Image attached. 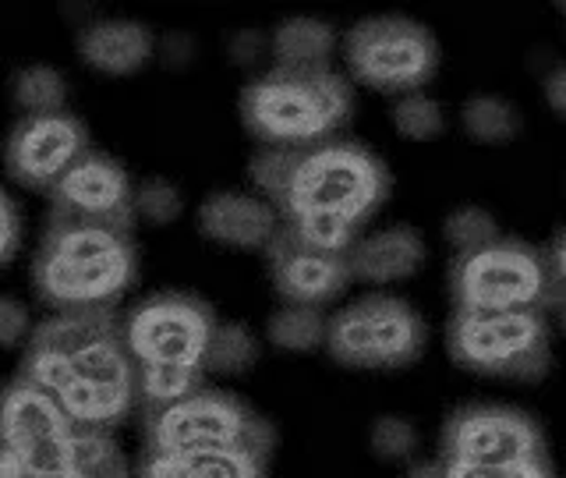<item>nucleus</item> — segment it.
Returning a JSON list of instances; mask_svg holds the SVG:
<instances>
[{
	"mask_svg": "<svg viewBox=\"0 0 566 478\" xmlns=\"http://www.w3.org/2000/svg\"><path fill=\"white\" fill-rule=\"evenodd\" d=\"M248 177L291 235L336 256H347L394 188L386 159L340 135L301 149H259Z\"/></svg>",
	"mask_w": 566,
	"mask_h": 478,
	"instance_id": "1",
	"label": "nucleus"
},
{
	"mask_svg": "<svg viewBox=\"0 0 566 478\" xmlns=\"http://www.w3.org/2000/svg\"><path fill=\"white\" fill-rule=\"evenodd\" d=\"M29 341L67 358V383L57 404L78 429L114 433L138 412V368L124 344L117 309L50 312L35 323Z\"/></svg>",
	"mask_w": 566,
	"mask_h": 478,
	"instance_id": "2",
	"label": "nucleus"
},
{
	"mask_svg": "<svg viewBox=\"0 0 566 478\" xmlns=\"http://www.w3.org/2000/svg\"><path fill=\"white\" fill-rule=\"evenodd\" d=\"M138 277L135 230L50 217L32 256V288L50 312L117 309Z\"/></svg>",
	"mask_w": 566,
	"mask_h": 478,
	"instance_id": "3",
	"label": "nucleus"
},
{
	"mask_svg": "<svg viewBox=\"0 0 566 478\" xmlns=\"http://www.w3.org/2000/svg\"><path fill=\"white\" fill-rule=\"evenodd\" d=\"M238 114L259 149H301L336 138L354 114V85L336 67L270 64L241 85Z\"/></svg>",
	"mask_w": 566,
	"mask_h": 478,
	"instance_id": "4",
	"label": "nucleus"
},
{
	"mask_svg": "<svg viewBox=\"0 0 566 478\" xmlns=\"http://www.w3.org/2000/svg\"><path fill=\"white\" fill-rule=\"evenodd\" d=\"M276 447L273 422L227 389H206L156 412H142V454L188 450H255L270 457Z\"/></svg>",
	"mask_w": 566,
	"mask_h": 478,
	"instance_id": "5",
	"label": "nucleus"
},
{
	"mask_svg": "<svg viewBox=\"0 0 566 478\" xmlns=\"http://www.w3.org/2000/svg\"><path fill=\"white\" fill-rule=\"evenodd\" d=\"M340 61L350 85L394 100L429 89L442 50L436 32L411 14H368L340 35Z\"/></svg>",
	"mask_w": 566,
	"mask_h": 478,
	"instance_id": "6",
	"label": "nucleus"
},
{
	"mask_svg": "<svg viewBox=\"0 0 566 478\" xmlns=\"http://www.w3.org/2000/svg\"><path fill=\"white\" fill-rule=\"evenodd\" d=\"M429 347V323L407 298L368 291L344 301L329 315L326 351L336 365L354 372L411 368Z\"/></svg>",
	"mask_w": 566,
	"mask_h": 478,
	"instance_id": "7",
	"label": "nucleus"
},
{
	"mask_svg": "<svg viewBox=\"0 0 566 478\" xmlns=\"http://www.w3.org/2000/svg\"><path fill=\"white\" fill-rule=\"evenodd\" d=\"M447 351L453 365L489 380L535 383L553 368V336L538 309L453 312Z\"/></svg>",
	"mask_w": 566,
	"mask_h": 478,
	"instance_id": "8",
	"label": "nucleus"
},
{
	"mask_svg": "<svg viewBox=\"0 0 566 478\" xmlns=\"http://www.w3.org/2000/svg\"><path fill=\"white\" fill-rule=\"evenodd\" d=\"M453 312H503L556 305V280L548 256L521 238H500L474 256L450 262Z\"/></svg>",
	"mask_w": 566,
	"mask_h": 478,
	"instance_id": "9",
	"label": "nucleus"
},
{
	"mask_svg": "<svg viewBox=\"0 0 566 478\" xmlns=\"http://www.w3.org/2000/svg\"><path fill=\"white\" fill-rule=\"evenodd\" d=\"M217 312L188 291H153L120 315V333L135 368H185L206 376V347Z\"/></svg>",
	"mask_w": 566,
	"mask_h": 478,
	"instance_id": "10",
	"label": "nucleus"
},
{
	"mask_svg": "<svg viewBox=\"0 0 566 478\" xmlns=\"http://www.w3.org/2000/svg\"><path fill=\"white\" fill-rule=\"evenodd\" d=\"M78 425L67 418L57 397L25 376L0 386V450L43 468H75Z\"/></svg>",
	"mask_w": 566,
	"mask_h": 478,
	"instance_id": "11",
	"label": "nucleus"
},
{
	"mask_svg": "<svg viewBox=\"0 0 566 478\" xmlns=\"http://www.w3.org/2000/svg\"><path fill=\"white\" fill-rule=\"evenodd\" d=\"M442 460L460 465H503V460L545 457L538 422L510 404H468L442 425Z\"/></svg>",
	"mask_w": 566,
	"mask_h": 478,
	"instance_id": "12",
	"label": "nucleus"
},
{
	"mask_svg": "<svg viewBox=\"0 0 566 478\" xmlns=\"http://www.w3.org/2000/svg\"><path fill=\"white\" fill-rule=\"evenodd\" d=\"M88 153V128L71 111L18 117L4 142V167L18 185L50 195Z\"/></svg>",
	"mask_w": 566,
	"mask_h": 478,
	"instance_id": "13",
	"label": "nucleus"
},
{
	"mask_svg": "<svg viewBox=\"0 0 566 478\" xmlns=\"http://www.w3.org/2000/svg\"><path fill=\"white\" fill-rule=\"evenodd\" d=\"M50 217L135 230V181L114 156L88 149L50 191Z\"/></svg>",
	"mask_w": 566,
	"mask_h": 478,
	"instance_id": "14",
	"label": "nucleus"
},
{
	"mask_svg": "<svg viewBox=\"0 0 566 478\" xmlns=\"http://www.w3.org/2000/svg\"><path fill=\"white\" fill-rule=\"evenodd\" d=\"M265 266H270V283L283 305L329 309L350 288L347 256L323 252V248L291 235L287 227H283L276 241L270 245Z\"/></svg>",
	"mask_w": 566,
	"mask_h": 478,
	"instance_id": "15",
	"label": "nucleus"
},
{
	"mask_svg": "<svg viewBox=\"0 0 566 478\" xmlns=\"http://www.w3.org/2000/svg\"><path fill=\"white\" fill-rule=\"evenodd\" d=\"M195 227L230 252H270L283 230L280 212L255 188H217L195 209Z\"/></svg>",
	"mask_w": 566,
	"mask_h": 478,
	"instance_id": "16",
	"label": "nucleus"
},
{
	"mask_svg": "<svg viewBox=\"0 0 566 478\" xmlns=\"http://www.w3.org/2000/svg\"><path fill=\"white\" fill-rule=\"evenodd\" d=\"M429 262V241L415 224H382L361 230L347 248L350 283H365L368 291H386L415 280Z\"/></svg>",
	"mask_w": 566,
	"mask_h": 478,
	"instance_id": "17",
	"label": "nucleus"
},
{
	"mask_svg": "<svg viewBox=\"0 0 566 478\" xmlns=\"http://www.w3.org/2000/svg\"><path fill=\"white\" fill-rule=\"evenodd\" d=\"M156 35L138 18H93L78 29V61L103 79H132L156 61Z\"/></svg>",
	"mask_w": 566,
	"mask_h": 478,
	"instance_id": "18",
	"label": "nucleus"
},
{
	"mask_svg": "<svg viewBox=\"0 0 566 478\" xmlns=\"http://www.w3.org/2000/svg\"><path fill=\"white\" fill-rule=\"evenodd\" d=\"M135 478H270V457L255 450L138 454Z\"/></svg>",
	"mask_w": 566,
	"mask_h": 478,
	"instance_id": "19",
	"label": "nucleus"
},
{
	"mask_svg": "<svg viewBox=\"0 0 566 478\" xmlns=\"http://www.w3.org/2000/svg\"><path fill=\"white\" fill-rule=\"evenodd\" d=\"M340 53V29L318 14H291L270 29V58L276 67H333Z\"/></svg>",
	"mask_w": 566,
	"mask_h": 478,
	"instance_id": "20",
	"label": "nucleus"
},
{
	"mask_svg": "<svg viewBox=\"0 0 566 478\" xmlns=\"http://www.w3.org/2000/svg\"><path fill=\"white\" fill-rule=\"evenodd\" d=\"M460 132L485 149L510 146L524 132L521 106L500 93H474L460 103Z\"/></svg>",
	"mask_w": 566,
	"mask_h": 478,
	"instance_id": "21",
	"label": "nucleus"
},
{
	"mask_svg": "<svg viewBox=\"0 0 566 478\" xmlns=\"http://www.w3.org/2000/svg\"><path fill=\"white\" fill-rule=\"evenodd\" d=\"M326 326L329 315L323 309L308 305H280L265 319L262 341L283 351V354H312L318 347H326Z\"/></svg>",
	"mask_w": 566,
	"mask_h": 478,
	"instance_id": "22",
	"label": "nucleus"
},
{
	"mask_svg": "<svg viewBox=\"0 0 566 478\" xmlns=\"http://www.w3.org/2000/svg\"><path fill=\"white\" fill-rule=\"evenodd\" d=\"M71 85L67 75L53 64H25L11 75V103L22 117H43L67 111Z\"/></svg>",
	"mask_w": 566,
	"mask_h": 478,
	"instance_id": "23",
	"label": "nucleus"
},
{
	"mask_svg": "<svg viewBox=\"0 0 566 478\" xmlns=\"http://www.w3.org/2000/svg\"><path fill=\"white\" fill-rule=\"evenodd\" d=\"M262 358V336L238 319H220L217 330L209 336L206 347V372H217V376H244L252 372Z\"/></svg>",
	"mask_w": 566,
	"mask_h": 478,
	"instance_id": "24",
	"label": "nucleus"
},
{
	"mask_svg": "<svg viewBox=\"0 0 566 478\" xmlns=\"http://www.w3.org/2000/svg\"><path fill=\"white\" fill-rule=\"evenodd\" d=\"M389 128H394L403 142H418V146H429L447 135V106H442L429 89H418V93H403L389 100Z\"/></svg>",
	"mask_w": 566,
	"mask_h": 478,
	"instance_id": "25",
	"label": "nucleus"
},
{
	"mask_svg": "<svg viewBox=\"0 0 566 478\" xmlns=\"http://www.w3.org/2000/svg\"><path fill=\"white\" fill-rule=\"evenodd\" d=\"M75 471L78 478H135L132 457L124 454L111 429H78Z\"/></svg>",
	"mask_w": 566,
	"mask_h": 478,
	"instance_id": "26",
	"label": "nucleus"
},
{
	"mask_svg": "<svg viewBox=\"0 0 566 478\" xmlns=\"http://www.w3.org/2000/svg\"><path fill=\"white\" fill-rule=\"evenodd\" d=\"M500 238H503V227L485 206H474V202L457 206L447 212V220H442V241H447L453 259L482 252V248L495 245Z\"/></svg>",
	"mask_w": 566,
	"mask_h": 478,
	"instance_id": "27",
	"label": "nucleus"
},
{
	"mask_svg": "<svg viewBox=\"0 0 566 478\" xmlns=\"http://www.w3.org/2000/svg\"><path fill=\"white\" fill-rule=\"evenodd\" d=\"M368 450L386 465H407V460H418L421 433L407 415H379L368 429Z\"/></svg>",
	"mask_w": 566,
	"mask_h": 478,
	"instance_id": "28",
	"label": "nucleus"
},
{
	"mask_svg": "<svg viewBox=\"0 0 566 478\" xmlns=\"http://www.w3.org/2000/svg\"><path fill=\"white\" fill-rule=\"evenodd\" d=\"M185 212V191L177 188L170 177L149 174L135 181V224H149V227H170L181 220Z\"/></svg>",
	"mask_w": 566,
	"mask_h": 478,
	"instance_id": "29",
	"label": "nucleus"
},
{
	"mask_svg": "<svg viewBox=\"0 0 566 478\" xmlns=\"http://www.w3.org/2000/svg\"><path fill=\"white\" fill-rule=\"evenodd\" d=\"M442 478H556V475L548 468L545 457H527V460H503V465H460V460H442Z\"/></svg>",
	"mask_w": 566,
	"mask_h": 478,
	"instance_id": "30",
	"label": "nucleus"
},
{
	"mask_svg": "<svg viewBox=\"0 0 566 478\" xmlns=\"http://www.w3.org/2000/svg\"><path fill=\"white\" fill-rule=\"evenodd\" d=\"M32 330H35L32 309L25 305V301L14 298V294H0V351L25 347Z\"/></svg>",
	"mask_w": 566,
	"mask_h": 478,
	"instance_id": "31",
	"label": "nucleus"
},
{
	"mask_svg": "<svg viewBox=\"0 0 566 478\" xmlns=\"http://www.w3.org/2000/svg\"><path fill=\"white\" fill-rule=\"evenodd\" d=\"M227 61L238 67H259L265 58H270V32H259L252 25H244L238 32L227 35Z\"/></svg>",
	"mask_w": 566,
	"mask_h": 478,
	"instance_id": "32",
	"label": "nucleus"
},
{
	"mask_svg": "<svg viewBox=\"0 0 566 478\" xmlns=\"http://www.w3.org/2000/svg\"><path fill=\"white\" fill-rule=\"evenodd\" d=\"M22 245V212H18V202L0 188V266H8Z\"/></svg>",
	"mask_w": 566,
	"mask_h": 478,
	"instance_id": "33",
	"label": "nucleus"
},
{
	"mask_svg": "<svg viewBox=\"0 0 566 478\" xmlns=\"http://www.w3.org/2000/svg\"><path fill=\"white\" fill-rule=\"evenodd\" d=\"M0 478H78L75 468H43L0 450Z\"/></svg>",
	"mask_w": 566,
	"mask_h": 478,
	"instance_id": "34",
	"label": "nucleus"
},
{
	"mask_svg": "<svg viewBox=\"0 0 566 478\" xmlns=\"http://www.w3.org/2000/svg\"><path fill=\"white\" fill-rule=\"evenodd\" d=\"M156 61H164L167 67H185L195 61V43L185 32H170L156 43Z\"/></svg>",
	"mask_w": 566,
	"mask_h": 478,
	"instance_id": "35",
	"label": "nucleus"
},
{
	"mask_svg": "<svg viewBox=\"0 0 566 478\" xmlns=\"http://www.w3.org/2000/svg\"><path fill=\"white\" fill-rule=\"evenodd\" d=\"M542 89H545L548 111H553L559 121H566V64H559V67L548 71L545 82H542Z\"/></svg>",
	"mask_w": 566,
	"mask_h": 478,
	"instance_id": "36",
	"label": "nucleus"
},
{
	"mask_svg": "<svg viewBox=\"0 0 566 478\" xmlns=\"http://www.w3.org/2000/svg\"><path fill=\"white\" fill-rule=\"evenodd\" d=\"M548 266H553V280H556V305L563 309V326H566V230L556 238L553 252H548Z\"/></svg>",
	"mask_w": 566,
	"mask_h": 478,
	"instance_id": "37",
	"label": "nucleus"
},
{
	"mask_svg": "<svg viewBox=\"0 0 566 478\" xmlns=\"http://www.w3.org/2000/svg\"><path fill=\"white\" fill-rule=\"evenodd\" d=\"M563 22H566V8H563Z\"/></svg>",
	"mask_w": 566,
	"mask_h": 478,
	"instance_id": "38",
	"label": "nucleus"
}]
</instances>
